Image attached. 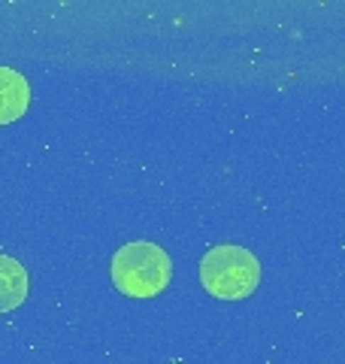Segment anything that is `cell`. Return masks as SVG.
<instances>
[{"label":"cell","instance_id":"cell-3","mask_svg":"<svg viewBox=\"0 0 345 364\" xmlns=\"http://www.w3.org/2000/svg\"><path fill=\"white\" fill-rule=\"evenodd\" d=\"M28 104H31L28 79L9 70V67H0V124L21 119L28 112Z\"/></svg>","mask_w":345,"mask_h":364},{"label":"cell","instance_id":"cell-1","mask_svg":"<svg viewBox=\"0 0 345 364\" xmlns=\"http://www.w3.org/2000/svg\"><path fill=\"white\" fill-rule=\"evenodd\" d=\"M261 264L248 249L215 246L200 261L203 289L218 301H243L258 289Z\"/></svg>","mask_w":345,"mask_h":364},{"label":"cell","instance_id":"cell-2","mask_svg":"<svg viewBox=\"0 0 345 364\" xmlns=\"http://www.w3.org/2000/svg\"><path fill=\"white\" fill-rule=\"evenodd\" d=\"M170 258L155 243H128L112 258V282L128 298H155L170 282Z\"/></svg>","mask_w":345,"mask_h":364},{"label":"cell","instance_id":"cell-4","mask_svg":"<svg viewBox=\"0 0 345 364\" xmlns=\"http://www.w3.org/2000/svg\"><path fill=\"white\" fill-rule=\"evenodd\" d=\"M28 298V273L16 258L0 255V313L16 310Z\"/></svg>","mask_w":345,"mask_h":364}]
</instances>
